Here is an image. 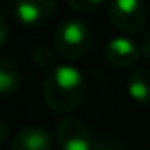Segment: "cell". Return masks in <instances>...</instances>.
Returning a JSON list of instances; mask_svg holds the SVG:
<instances>
[{"instance_id":"cell-1","label":"cell","mask_w":150,"mask_h":150,"mask_svg":"<svg viewBox=\"0 0 150 150\" xmlns=\"http://www.w3.org/2000/svg\"><path fill=\"white\" fill-rule=\"evenodd\" d=\"M42 95L51 112L69 114L80 106L86 95V80L72 65H57L42 86Z\"/></svg>"},{"instance_id":"cell-2","label":"cell","mask_w":150,"mask_h":150,"mask_svg":"<svg viewBox=\"0 0 150 150\" xmlns=\"http://www.w3.org/2000/svg\"><path fill=\"white\" fill-rule=\"evenodd\" d=\"M93 30L86 19L69 17L57 27L53 34V50L65 61L84 57L91 48Z\"/></svg>"},{"instance_id":"cell-3","label":"cell","mask_w":150,"mask_h":150,"mask_svg":"<svg viewBox=\"0 0 150 150\" xmlns=\"http://www.w3.org/2000/svg\"><path fill=\"white\" fill-rule=\"evenodd\" d=\"M110 23L124 34H135L144 27L146 6L143 0H110Z\"/></svg>"},{"instance_id":"cell-4","label":"cell","mask_w":150,"mask_h":150,"mask_svg":"<svg viewBox=\"0 0 150 150\" xmlns=\"http://www.w3.org/2000/svg\"><path fill=\"white\" fill-rule=\"evenodd\" d=\"M57 146L59 150H91L93 137L88 124L76 116H65L57 124Z\"/></svg>"},{"instance_id":"cell-5","label":"cell","mask_w":150,"mask_h":150,"mask_svg":"<svg viewBox=\"0 0 150 150\" xmlns=\"http://www.w3.org/2000/svg\"><path fill=\"white\" fill-rule=\"evenodd\" d=\"M57 10V0H15V17L29 29L44 27L50 23Z\"/></svg>"},{"instance_id":"cell-6","label":"cell","mask_w":150,"mask_h":150,"mask_svg":"<svg viewBox=\"0 0 150 150\" xmlns=\"http://www.w3.org/2000/svg\"><path fill=\"white\" fill-rule=\"evenodd\" d=\"M141 46L135 40L127 36H116L106 44L105 48V59L110 63L112 67L118 69H127L133 67L141 57Z\"/></svg>"},{"instance_id":"cell-7","label":"cell","mask_w":150,"mask_h":150,"mask_svg":"<svg viewBox=\"0 0 150 150\" xmlns=\"http://www.w3.org/2000/svg\"><path fill=\"white\" fill-rule=\"evenodd\" d=\"M11 150H53V139L44 127L27 125L13 135Z\"/></svg>"},{"instance_id":"cell-8","label":"cell","mask_w":150,"mask_h":150,"mask_svg":"<svg viewBox=\"0 0 150 150\" xmlns=\"http://www.w3.org/2000/svg\"><path fill=\"white\" fill-rule=\"evenodd\" d=\"M127 95L139 105H150V70L135 69L125 82Z\"/></svg>"},{"instance_id":"cell-9","label":"cell","mask_w":150,"mask_h":150,"mask_svg":"<svg viewBox=\"0 0 150 150\" xmlns=\"http://www.w3.org/2000/svg\"><path fill=\"white\" fill-rule=\"evenodd\" d=\"M21 69L11 59L0 57V95H13L21 88Z\"/></svg>"},{"instance_id":"cell-10","label":"cell","mask_w":150,"mask_h":150,"mask_svg":"<svg viewBox=\"0 0 150 150\" xmlns=\"http://www.w3.org/2000/svg\"><path fill=\"white\" fill-rule=\"evenodd\" d=\"M33 61L38 69H46V70H53L55 67V51L48 48L46 44H36L33 48Z\"/></svg>"},{"instance_id":"cell-11","label":"cell","mask_w":150,"mask_h":150,"mask_svg":"<svg viewBox=\"0 0 150 150\" xmlns=\"http://www.w3.org/2000/svg\"><path fill=\"white\" fill-rule=\"evenodd\" d=\"M103 2H105V0H67L69 8L74 10V11H78V13H89V11H95Z\"/></svg>"},{"instance_id":"cell-12","label":"cell","mask_w":150,"mask_h":150,"mask_svg":"<svg viewBox=\"0 0 150 150\" xmlns=\"http://www.w3.org/2000/svg\"><path fill=\"white\" fill-rule=\"evenodd\" d=\"M91 150H125L124 144L116 139H110V137H105V139L93 141V148Z\"/></svg>"},{"instance_id":"cell-13","label":"cell","mask_w":150,"mask_h":150,"mask_svg":"<svg viewBox=\"0 0 150 150\" xmlns=\"http://www.w3.org/2000/svg\"><path fill=\"white\" fill-rule=\"evenodd\" d=\"M8 38H10V23H8V17L4 15V11L0 10V50L6 46Z\"/></svg>"},{"instance_id":"cell-14","label":"cell","mask_w":150,"mask_h":150,"mask_svg":"<svg viewBox=\"0 0 150 150\" xmlns=\"http://www.w3.org/2000/svg\"><path fill=\"white\" fill-rule=\"evenodd\" d=\"M141 53L150 61V33L143 38V42H141Z\"/></svg>"},{"instance_id":"cell-15","label":"cell","mask_w":150,"mask_h":150,"mask_svg":"<svg viewBox=\"0 0 150 150\" xmlns=\"http://www.w3.org/2000/svg\"><path fill=\"white\" fill-rule=\"evenodd\" d=\"M6 139H8V124H6V120L0 116V144Z\"/></svg>"},{"instance_id":"cell-16","label":"cell","mask_w":150,"mask_h":150,"mask_svg":"<svg viewBox=\"0 0 150 150\" xmlns=\"http://www.w3.org/2000/svg\"><path fill=\"white\" fill-rule=\"evenodd\" d=\"M143 150H150V148H143Z\"/></svg>"}]
</instances>
